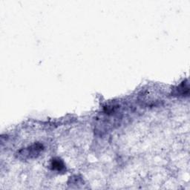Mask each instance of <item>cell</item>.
<instances>
[{
  "instance_id": "cell-1",
  "label": "cell",
  "mask_w": 190,
  "mask_h": 190,
  "mask_svg": "<svg viewBox=\"0 0 190 190\" xmlns=\"http://www.w3.org/2000/svg\"><path fill=\"white\" fill-rule=\"evenodd\" d=\"M52 167L55 170L61 171L64 169V165L60 160H54L52 162Z\"/></svg>"
}]
</instances>
